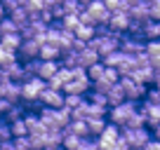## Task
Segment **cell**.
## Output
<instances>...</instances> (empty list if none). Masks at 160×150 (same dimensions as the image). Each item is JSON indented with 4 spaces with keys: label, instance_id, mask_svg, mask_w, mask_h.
Segmentation results:
<instances>
[{
    "label": "cell",
    "instance_id": "obj_1",
    "mask_svg": "<svg viewBox=\"0 0 160 150\" xmlns=\"http://www.w3.org/2000/svg\"><path fill=\"white\" fill-rule=\"evenodd\" d=\"M40 120H42V124H45L50 131L52 129H64V127L71 122V110L66 108V105H61V108L42 105V108H40Z\"/></svg>",
    "mask_w": 160,
    "mask_h": 150
},
{
    "label": "cell",
    "instance_id": "obj_2",
    "mask_svg": "<svg viewBox=\"0 0 160 150\" xmlns=\"http://www.w3.org/2000/svg\"><path fill=\"white\" fill-rule=\"evenodd\" d=\"M108 7L104 5V0H92V2H87L85 7H82V12H80V21H85V24H92V26H104L108 24Z\"/></svg>",
    "mask_w": 160,
    "mask_h": 150
},
{
    "label": "cell",
    "instance_id": "obj_3",
    "mask_svg": "<svg viewBox=\"0 0 160 150\" xmlns=\"http://www.w3.org/2000/svg\"><path fill=\"white\" fill-rule=\"evenodd\" d=\"M139 101H132V99H125L122 103H115V105H108V122H113V124L118 127H125L127 120H130L132 115H134L137 110H139Z\"/></svg>",
    "mask_w": 160,
    "mask_h": 150
},
{
    "label": "cell",
    "instance_id": "obj_4",
    "mask_svg": "<svg viewBox=\"0 0 160 150\" xmlns=\"http://www.w3.org/2000/svg\"><path fill=\"white\" fill-rule=\"evenodd\" d=\"M47 80H42L40 75H31L21 82V101L24 103H38L40 99V91L45 89Z\"/></svg>",
    "mask_w": 160,
    "mask_h": 150
},
{
    "label": "cell",
    "instance_id": "obj_5",
    "mask_svg": "<svg viewBox=\"0 0 160 150\" xmlns=\"http://www.w3.org/2000/svg\"><path fill=\"white\" fill-rule=\"evenodd\" d=\"M120 129H122V136H125L130 148H144L146 141L151 138V131L146 124L144 127H120Z\"/></svg>",
    "mask_w": 160,
    "mask_h": 150
},
{
    "label": "cell",
    "instance_id": "obj_6",
    "mask_svg": "<svg viewBox=\"0 0 160 150\" xmlns=\"http://www.w3.org/2000/svg\"><path fill=\"white\" fill-rule=\"evenodd\" d=\"M120 136H122V129H120L118 124H113V122H108V124H106V129L101 131L99 136H97V143H99V148L118 150V141H120Z\"/></svg>",
    "mask_w": 160,
    "mask_h": 150
},
{
    "label": "cell",
    "instance_id": "obj_7",
    "mask_svg": "<svg viewBox=\"0 0 160 150\" xmlns=\"http://www.w3.org/2000/svg\"><path fill=\"white\" fill-rule=\"evenodd\" d=\"M120 85H122V89H125L127 99L144 101V96H146V85H144V82H137L132 75H122V77H120Z\"/></svg>",
    "mask_w": 160,
    "mask_h": 150
},
{
    "label": "cell",
    "instance_id": "obj_8",
    "mask_svg": "<svg viewBox=\"0 0 160 150\" xmlns=\"http://www.w3.org/2000/svg\"><path fill=\"white\" fill-rule=\"evenodd\" d=\"M40 105H50V108H61L64 105V91L57 89L52 85H45V89L40 91Z\"/></svg>",
    "mask_w": 160,
    "mask_h": 150
},
{
    "label": "cell",
    "instance_id": "obj_9",
    "mask_svg": "<svg viewBox=\"0 0 160 150\" xmlns=\"http://www.w3.org/2000/svg\"><path fill=\"white\" fill-rule=\"evenodd\" d=\"M130 24H132L130 12H127V10H118V12H111L108 24H106V26H108L111 30H115V33H127Z\"/></svg>",
    "mask_w": 160,
    "mask_h": 150
},
{
    "label": "cell",
    "instance_id": "obj_10",
    "mask_svg": "<svg viewBox=\"0 0 160 150\" xmlns=\"http://www.w3.org/2000/svg\"><path fill=\"white\" fill-rule=\"evenodd\" d=\"M40 54V40L38 38H24L17 49V59L19 61H28V59H35Z\"/></svg>",
    "mask_w": 160,
    "mask_h": 150
},
{
    "label": "cell",
    "instance_id": "obj_11",
    "mask_svg": "<svg viewBox=\"0 0 160 150\" xmlns=\"http://www.w3.org/2000/svg\"><path fill=\"white\" fill-rule=\"evenodd\" d=\"M120 49L127 52V54H139V52L146 49V40L139 38V35H120Z\"/></svg>",
    "mask_w": 160,
    "mask_h": 150
},
{
    "label": "cell",
    "instance_id": "obj_12",
    "mask_svg": "<svg viewBox=\"0 0 160 150\" xmlns=\"http://www.w3.org/2000/svg\"><path fill=\"white\" fill-rule=\"evenodd\" d=\"M0 96H5L12 103L21 101V82L17 80H0Z\"/></svg>",
    "mask_w": 160,
    "mask_h": 150
},
{
    "label": "cell",
    "instance_id": "obj_13",
    "mask_svg": "<svg viewBox=\"0 0 160 150\" xmlns=\"http://www.w3.org/2000/svg\"><path fill=\"white\" fill-rule=\"evenodd\" d=\"M141 113H144V117H146V127H148V129H153V127L160 122V103H151V101L144 99Z\"/></svg>",
    "mask_w": 160,
    "mask_h": 150
},
{
    "label": "cell",
    "instance_id": "obj_14",
    "mask_svg": "<svg viewBox=\"0 0 160 150\" xmlns=\"http://www.w3.org/2000/svg\"><path fill=\"white\" fill-rule=\"evenodd\" d=\"M75 49H78V66H82V68H87V66H92V63H97V61H101L99 52H97L94 47H90V45H85V47H75Z\"/></svg>",
    "mask_w": 160,
    "mask_h": 150
},
{
    "label": "cell",
    "instance_id": "obj_15",
    "mask_svg": "<svg viewBox=\"0 0 160 150\" xmlns=\"http://www.w3.org/2000/svg\"><path fill=\"white\" fill-rule=\"evenodd\" d=\"M127 12H130L132 21H139V24H144V21L151 19V5L146 2V0H141V2H137V5H130Z\"/></svg>",
    "mask_w": 160,
    "mask_h": 150
},
{
    "label": "cell",
    "instance_id": "obj_16",
    "mask_svg": "<svg viewBox=\"0 0 160 150\" xmlns=\"http://www.w3.org/2000/svg\"><path fill=\"white\" fill-rule=\"evenodd\" d=\"M71 77H73V68H68V66H59V68H57V73L47 80V85L57 87V89H64V85L71 80Z\"/></svg>",
    "mask_w": 160,
    "mask_h": 150
},
{
    "label": "cell",
    "instance_id": "obj_17",
    "mask_svg": "<svg viewBox=\"0 0 160 150\" xmlns=\"http://www.w3.org/2000/svg\"><path fill=\"white\" fill-rule=\"evenodd\" d=\"M61 66V61L59 59H40V63H38V75L42 77V80H50L52 75L57 73V68Z\"/></svg>",
    "mask_w": 160,
    "mask_h": 150
},
{
    "label": "cell",
    "instance_id": "obj_18",
    "mask_svg": "<svg viewBox=\"0 0 160 150\" xmlns=\"http://www.w3.org/2000/svg\"><path fill=\"white\" fill-rule=\"evenodd\" d=\"M141 35L144 40H158L160 38V19H148L141 24Z\"/></svg>",
    "mask_w": 160,
    "mask_h": 150
},
{
    "label": "cell",
    "instance_id": "obj_19",
    "mask_svg": "<svg viewBox=\"0 0 160 150\" xmlns=\"http://www.w3.org/2000/svg\"><path fill=\"white\" fill-rule=\"evenodd\" d=\"M73 33H75V38H78V40H85V42H90L92 38H94V33H97V26L85 24V21H80V24L73 28Z\"/></svg>",
    "mask_w": 160,
    "mask_h": 150
},
{
    "label": "cell",
    "instance_id": "obj_20",
    "mask_svg": "<svg viewBox=\"0 0 160 150\" xmlns=\"http://www.w3.org/2000/svg\"><path fill=\"white\" fill-rule=\"evenodd\" d=\"M21 33H10V35H0V45L5 47L7 52H12V54H17V49H19L21 45Z\"/></svg>",
    "mask_w": 160,
    "mask_h": 150
},
{
    "label": "cell",
    "instance_id": "obj_21",
    "mask_svg": "<svg viewBox=\"0 0 160 150\" xmlns=\"http://www.w3.org/2000/svg\"><path fill=\"white\" fill-rule=\"evenodd\" d=\"M106 99H108V105L122 103V101L127 99V96H125V89H122V85H120V80L115 82V85H111V89L106 91Z\"/></svg>",
    "mask_w": 160,
    "mask_h": 150
},
{
    "label": "cell",
    "instance_id": "obj_22",
    "mask_svg": "<svg viewBox=\"0 0 160 150\" xmlns=\"http://www.w3.org/2000/svg\"><path fill=\"white\" fill-rule=\"evenodd\" d=\"M64 131H71V134H78L82 138H90V127H87V120H71L68 124L64 127Z\"/></svg>",
    "mask_w": 160,
    "mask_h": 150
},
{
    "label": "cell",
    "instance_id": "obj_23",
    "mask_svg": "<svg viewBox=\"0 0 160 150\" xmlns=\"http://www.w3.org/2000/svg\"><path fill=\"white\" fill-rule=\"evenodd\" d=\"M40 59H59L61 56V47L52 45V42H40Z\"/></svg>",
    "mask_w": 160,
    "mask_h": 150
},
{
    "label": "cell",
    "instance_id": "obj_24",
    "mask_svg": "<svg viewBox=\"0 0 160 150\" xmlns=\"http://www.w3.org/2000/svg\"><path fill=\"white\" fill-rule=\"evenodd\" d=\"M10 16L14 19V24L21 28V26H26V24L31 21V10H28L26 5H21V7H17L14 12H10Z\"/></svg>",
    "mask_w": 160,
    "mask_h": 150
},
{
    "label": "cell",
    "instance_id": "obj_25",
    "mask_svg": "<svg viewBox=\"0 0 160 150\" xmlns=\"http://www.w3.org/2000/svg\"><path fill=\"white\" fill-rule=\"evenodd\" d=\"M108 120L106 117H87V127H90V136H99L106 129Z\"/></svg>",
    "mask_w": 160,
    "mask_h": 150
},
{
    "label": "cell",
    "instance_id": "obj_26",
    "mask_svg": "<svg viewBox=\"0 0 160 150\" xmlns=\"http://www.w3.org/2000/svg\"><path fill=\"white\" fill-rule=\"evenodd\" d=\"M10 33H19V26L14 24V19L10 14H5L0 19V35H10Z\"/></svg>",
    "mask_w": 160,
    "mask_h": 150
},
{
    "label": "cell",
    "instance_id": "obj_27",
    "mask_svg": "<svg viewBox=\"0 0 160 150\" xmlns=\"http://www.w3.org/2000/svg\"><path fill=\"white\" fill-rule=\"evenodd\" d=\"M82 136L78 134H71V131H64V138H61V145L64 148H82Z\"/></svg>",
    "mask_w": 160,
    "mask_h": 150
},
{
    "label": "cell",
    "instance_id": "obj_28",
    "mask_svg": "<svg viewBox=\"0 0 160 150\" xmlns=\"http://www.w3.org/2000/svg\"><path fill=\"white\" fill-rule=\"evenodd\" d=\"M146 54L151 56V63L160 61V38L158 40H146Z\"/></svg>",
    "mask_w": 160,
    "mask_h": 150
},
{
    "label": "cell",
    "instance_id": "obj_29",
    "mask_svg": "<svg viewBox=\"0 0 160 150\" xmlns=\"http://www.w3.org/2000/svg\"><path fill=\"white\" fill-rule=\"evenodd\" d=\"M54 21H57V26H61V28L73 30L75 26L80 24V14H66V16H61V19H54Z\"/></svg>",
    "mask_w": 160,
    "mask_h": 150
},
{
    "label": "cell",
    "instance_id": "obj_30",
    "mask_svg": "<svg viewBox=\"0 0 160 150\" xmlns=\"http://www.w3.org/2000/svg\"><path fill=\"white\" fill-rule=\"evenodd\" d=\"M104 70H106V63L104 61H97V63L87 66V75H90V80H99V77H104Z\"/></svg>",
    "mask_w": 160,
    "mask_h": 150
},
{
    "label": "cell",
    "instance_id": "obj_31",
    "mask_svg": "<svg viewBox=\"0 0 160 150\" xmlns=\"http://www.w3.org/2000/svg\"><path fill=\"white\" fill-rule=\"evenodd\" d=\"M10 127H12V138H14V136H28V127H26L24 117H19V120L10 122Z\"/></svg>",
    "mask_w": 160,
    "mask_h": 150
},
{
    "label": "cell",
    "instance_id": "obj_32",
    "mask_svg": "<svg viewBox=\"0 0 160 150\" xmlns=\"http://www.w3.org/2000/svg\"><path fill=\"white\" fill-rule=\"evenodd\" d=\"M19 117H24V108H21L19 103H12V105H10V110L5 113V117H2V120L14 122V120H19Z\"/></svg>",
    "mask_w": 160,
    "mask_h": 150
},
{
    "label": "cell",
    "instance_id": "obj_33",
    "mask_svg": "<svg viewBox=\"0 0 160 150\" xmlns=\"http://www.w3.org/2000/svg\"><path fill=\"white\" fill-rule=\"evenodd\" d=\"M85 101V94H64V105L66 108H75V105H80Z\"/></svg>",
    "mask_w": 160,
    "mask_h": 150
},
{
    "label": "cell",
    "instance_id": "obj_34",
    "mask_svg": "<svg viewBox=\"0 0 160 150\" xmlns=\"http://www.w3.org/2000/svg\"><path fill=\"white\" fill-rule=\"evenodd\" d=\"M87 101H92V103H99V105H108V99H106V94H101V91H97V89H90V91H87Z\"/></svg>",
    "mask_w": 160,
    "mask_h": 150
},
{
    "label": "cell",
    "instance_id": "obj_35",
    "mask_svg": "<svg viewBox=\"0 0 160 150\" xmlns=\"http://www.w3.org/2000/svg\"><path fill=\"white\" fill-rule=\"evenodd\" d=\"M10 138H12V127H10L7 120L0 117V143H2V141H10Z\"/></svg>",
    "mask_w": 160,
    "mask_h": 150
},
{
    "label": "cell",
    "instance_id": "obj_36",
    "mask_svg": "<svg viewBox=\"0 0 160 150\" xmlns=\"http://www.w3.org/2000/svg\"><path fill=\"white\" fill-rule=\"evenodd\" d=\"M104 5L108 7V12H118V10H127V0H104Z\"/></svg>",
    "mask_w": 160,
    "mask_h": 150
},
{
    "label": "cell",
    "instance_id": "obj_37",
    "mask_svg": "<svg viewBox=\"0 0 160 150\" xmlns=\"http://www.w3.org/2000/svg\"><path fill=\"white\" fill-rule=\"evenodd\" d=\"M146 101H151V103H160V87H151V89H146Z\"/></svg>",
    "mask_w": 160,
    "mask_h": 150
},
{
    "label": "cell",
    "instance_id": "obj_38",
    "mask_svg": "<svg viewBox=\"0 0 160 150\" xmlns=\"http://www.w3.org/2000/svg\"><path fill=\"white\" fill-rule=\"evenodd\" d=\"M0 2H2V7H5V12H7V14H10V12H14L17 7H21V5H24V0H0Z\"/></svg>",
    "mask_w": 160,
    "mask_h": 150
},
{
    "label": "cell",
    "instance_id": "obj_39",
    "mask_svg": "<svg viewBox=\"0 0 160 150\" xmlns=\"http://www.w3.org/2000/svg\"><path fill=\"white\" fill-rule=\"evenodd\" d=\"M14 148H33L31 145V136H14Z\"/></svg>",
    "mask_w": 160,
    "mask_h": 150
},
{
    "label": "cell",
    "instance_id": "obj_40",
    "mask_svg": "<svg viewBox=\"0 0 160 150\" xmlns=\"http://www.w3.org/2000/svg\"><path fill=\"white\" fill-rule=\"evenodd\" d=\"M12 59H17V54H12V52H7L5 47L0 45V66H5L7 61H12Z\"/></svg>",
    "mask_w": 160,
    "mask_h": 150
},
{
    "label": "cell",
    "instance_id": "obj_41",
    "mask_svg": "<svg viewBox=\"0 0 160 150\" xmlns=\"http://www.w3.org/2000/svg\"><path fill=\"white\" fill-rule=\"evenodd\" d=\"M10 105H12V101H7L5 96H0V117H5V113L10 110Z\"/></svg>",
    "mask_w": 160,
    "mask_h": 150
},
{
    "label": "cell",
    "instance_id": "obj_42",
    "mask_svg": "<svg viewBox=\"0 0 160 150\" xmlns=\"http://www.w3.org/2000/svg\"><path fill=\"white\" fill-rule=\"evenodd\" d=\"M144 148H148V150H160V138H148Z\"/></svg>",
    "mask_w": 160,
    "mask_h": 150
},
{
    "label": "cell",
    "instance_id": "obj_43",
    "mask_svg": "<svg viewBox=\"0 0 160 150\" xmlns=\"http://www.w3.org/2000/svg\"><path fill=\"white\" fill-rule=\"evenodd\" d=\"M153 134H155V138H160V122L153 127Z\"/></svg>",
    "mask_w": 160,
    "mask_h": 150
},
{
    "label": "cell",
    "instance_id": "obj_44",
    "mask_svg": "<svg viewBox=\"0 0 160 150\" xmlns=\"http://www.w3.org/2000/svg\"><path fill=\"white\" fill-rule=\"evenodd\" d=\"M5 14H7V12H5V7H2V2H0V19H2Z\"/></svg>",
    "mask_w": 160,
    "mask_h": 150
},
{
    "label": "cell",
    "instance_id": "obj_45",
    "mask_svg": "<svg viewBox=\"0 0 160 150\" xmlns=\"http://www.w3.org/2000/svg\"><path fill=\"white\" fill-rule=\"evenodd\" d=\"M80 2H82V5H87V2H92V0H80Z\"/></svg>",
    "mask_w": 160,
    "mask_h": 150
},
{
    "label": "cell",
    "instance_id": "obj_46",
    "mask_svg": "<svg viewBox=\"0 0 160 150\" xmlns=\"http://www.w3.org/2000/svg\"><path fill=\"white\" fill-rule=\"evenodd\" d=\"M54 2H61V0H54Z\"/></svg>",
    "mask_w": 160,
    "mask_h": 150
}]
</instances>
